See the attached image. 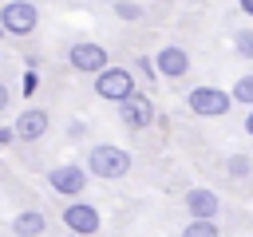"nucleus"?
I'll list each match as a JSON object with an SVG mask.
<instances>
[{
    "label": "nucleus",
    "instance_id": "obj_17",
    "mask_svg": "<svg viewBox=\"0 0 253 237\" xmlns=\"http://www.w3.org/2000/svg\"><path fill=\"white\" fill-rule=\"evenodd\" d=\"M249 170H253V162H249L245 154H233V158H229V174H233V178H249Z\"/></svg>",
    "mask_w": 253,
    "mask_h": 237
},
{
    "label": "nucleus",
    "instance_id": "obj_15",
    "mask_svg": "<svg viewBox=\"0 0 253 237\" xmlns=\"http://www.w3.org/2000/svg\"><path fill=\"white\" fill-rule=\"evenodd\" d=\"M182 237H221V233H217L213 221H198V217H194V221L182 229Z\"/></svg>",
    "mask_w": 253,
    "mask_h": 237
},
{
    "label": "nucleus",
    "instance_id": "obj_8",
    "mask_svg": "<svg viewBox=\"0 0 253 237\" xmlns=\"http://www.w3.org/2000/svg\"><path fill=\"white\" fill-rule=\"evenodd\" d=\"M119 118H123L130 130H146V126L154 122V103H150L146 95H138V91H134L130 99H123V103H119Z\"/></svg>",
    "mask_w": 253,
    "mask_h": 237
},
{
    "label": "nucleus",
    "instance_id": "obj_20",
    "mask_svg": "<svg viewBox=\"0 0 253 237\" xmlns=\"http://www.w3.org/2000/svg\"><path fill=\"white\" fill-rule=\"evenodd\" d=\"M12 138H16V134H12V130H0V146H8V142H12Z\"/></svg>",
    "mask_w": 253,
    "mask_h": 237
},
{
    "label": "nucleus",
    "instance_id": "obj_7",
    "mask_svg": "<svg viewBox=\"0 0 253 237\" xmlns=\"http://www.w3.org/2000/svg\"><path fill=\"white\" fill-rule=\"evenodd\" d=\"M63 225H67L75 237H87V233H99L103 217H99L95 205H87V201H71V205L63 209Z\"/></svg>",
    "mask_w": 253,
    "mask_h": 237
},
{
    "label": "nucleus",
    "instance_id": "obj_21",
    "mask_svg": "<svg viewBox=\"0 0 253 237\" xmlns=\"http://www.w3.org/2000/svg\"><path fill=\"white\" fill-rule=\"evenodd\" d=\"M4 107H8V87L0 83V111H4Z\"/></svg>",
    "mask_w": 253,
    "mask_h": 237
},
{
    "label": "nucleus",
    "instance_id": "obj_6",
    "mask_svg": "<svg viewBox=\"0 0 253 237\" xmlns=\"http://www.w3.org/2000/svg\"><path fill=\"white\" fill-rule=\"evenodd\" d=\"M47 182H51V190H55V194H63V198H79V194L87 190V170H83V166L63 162V166L47 170Z\"/></svg>",
    "mask_w": 253,
    "mask_h": 237
},
{
    "label": "nucleus",
    "instance_id": "obj_4",
    "mask_svg": "<svg viewBox=\"0 0 253 237\" xmlns=\"http://www.w3.org/2000/svg\"><path fill=\"white\" fill-rule=\"evenodd\" d=\"M186 103H190V111L202 115V118H221V115L233 107L229 91H221V87H194V91L186 95Z\"/></svg>",
    "mask_w": 253,
    "mask_h": 237
},
{
    "label": "nucleus",
    "instance_id": "obj_13",
    "mask_svg": "<svg viewBox=\"0 0 253 237\" xmlns=\"http://www.w3.org/2000/svg\"><path fill=\"white\" fill-rule=\"evenodd\" d=\"M229 99H233V103H245V107H253V75H241V79L233 83Z\"/></svg>",
    "mask_w": 253,
    "mask_h": 237
},
{
    "label": "nucleus",
    "instance_id": "obj_1",
    "mask_svg": "<svg viewBox=\"0 0 253 237\" xmlns=\"http://www.w3.org/2000/svg\"><path fill=\"white\" fill-rule=\"evenodd\" d=\"M83 170H87V174H95V178L115 182V178H126V170H130V154H126L123 146L103 142V146H91V150H87Z\"/></svg>",
    "mask_w": 253,
    "mask_h": 237
},
{
    "label": "nucleus",
    "instance_id": "obj_5",
    "mask_svg": "<svg viewBox=\"0 0 253 237\" xmlns=\"http://www.w3.org/2000/svg\"><path fill=\"white\" fill-rule=\"evenodd\" d=\"M67 63H71L75 71H83V75H95V71L107 67V47H103V43H91V40H79V43H71Z\"/></svg>",
    "mask_w": 253,
    "mask_h": 237
},
{
    "label": "nucleus",
    "instance_id": "obj_14",
    "mask_svg": "<svg viewBox=\"0 0 253 237\" xmlns=\"http://www.w3.org/2000/svg\"><path fill=\"white\" fill-rule=\"evenodd\" d=\"M233 51H237L241 59H253V28L233 32Z\"/></svg>",
    "mask_w": 253,
    "mask_h": 237
},
{
    "label": "nucleus",
    "instance_id": "obj_18",
    "mask_svg": "<svg viewBox=\"0 0 253 237\" xmlns=\"http://www.w3.org/2000/svg\"><path fill=\"white\" fill-rule=\"evenodd\" d=\"M36 87H40V75H36V71L28 67V75H24V95H32Z\"/></svg>",
    "mask_w": 253,
    "mask_h": 237
},
{
    "label": "nucleus",
    "instance_id": "obj_9",
    "mask_svg": "<svg viewBox=\"0 0 253 237\" xmlns=\"http://www.w3.org/2000/svg\"><path fill=\"white\" fill-rule=\"evenodd\" d=\"M186 209H190L198 221H213V217L221 213V198H217L213 190H206V186H194V190H186Z\"/></svg>",
    "mask_w": 253,
    "mask_h": 237
},
{
    "label": "nucleus",
    "instance_id": "obj_11",
    "mask_svg": "<svg viewBox=\"0 0 253 237\" xmlns=\"http://www.w3.org/2000/svg\"><path fill=\"white\" fill-rule=\"evenodd\" d=\"M43 130H47V111H40V107H28V111L16 118V126H12V134L24 138V142L43 138Z\"/></svg>",
    "mask_w": 253,
    "mask_h": 237
},
{
    "label": "nucleus",
    "instance_id": "obj_19",
    "mask_svg": "<svg viewBox=\"0 0 253 237\" xmlns=\"http://www.w3.org/2000/svg\"><path fill=\"white\" fill-rule=\"evenodd\" d=\"M134 71H138V75H142V79H154V67H150V63H146V59H138V63H134Z\"/></svg>",
    "mask_w": 253,
    "mask_h": 237
},
{
    "label": "nucleus",
    "instance_id": "obj_10",
    "mask_svg": "<svg viewBox=\"0 0 253 237\" xmlns=\"http://www.w3.org/2000/svg\"><path fill=\"white\" fill-rule=\"evenodd\" d=\"M190 71V55H186V47H162L158 55H154V75H166V79H182Z\"/></svg>",
    "mask_w": 253,
    "mask_h": 237
},
{
    "label": "nucleus",
    "instance_id": "obj_12",
    "mask_svg": "<svg viewBox=\"0 0 253 237\" xmlns=\"http://www.w3.org/2000/svg\"><path fill=\"white\" fill-rule=\"evenodd\" d=\"M43 229H47V217H43L40 209H20L16 221H12V233H16V237H40Z\"/></svg>",
    "mask_w": 253,
    "mask_h": 237
},
{
    "label": "nucleus",
    "instance_id": "obj_23",
    "mask_svg": "<svg viewBox=\"0 0 253 237\" xmlns=\"http://www.w3.org/2000/svg\"><path fill=\"white\" fill-rule=\"evenodd\" d=\"M241 12H249V16H253V0H241Z\"/></svg>",
    "mask_w": 253,
    "mask_h": 237
},
{
    "label": "nucleus",
    "instance_id": "obj_22",
    "mask_svg": "<svg viewBox=\"0 0 253 237\" xmlns=\"http://www.w3.org/2000/svg\"><path fill=\"white\" fill-rule=\"evenodd\" d=\"M245 134H253V107H249V118H245Z\"/></svg>",
    "mask_w": 253,
    "mask_h": 237
},
{
    "label": "nucleus",
    "instance_id": "obj_16",
    "mask_svg": "<svg viewBox=\"0 0 253 237\" xmlns=\"http://www.w3.org/2000/svg\"><path fill=\"white\" fill-rule=\"evenodd\" d=\"M115 16H119V20H142V4L119 0V4H115Z\"/></svg>",
    "mask_w": 253,
    "mask_h": 237
},
{
    "label": "nucleus",
    "instance_id": "obj_3",
    "mask_svg": "<svg viewBox=\"0 0 253 237\" xmlns=\"http://www.w3.org/2000/svg\"><path fill=\"white\" fill-rule=\"evenodd\" d=\"M36 24H40V12L32 8V0H12L0 8V28L8 36H32Z\"/></svg>",
    "mask_w": 253,
    "mask_h": 237
},
{
    "label": "nucleus",
    "instance_id": "obj_2",
    "mask_svg": "<svg viewBox=\"0 0 253 237\" xmlns=\"http://www.w3.org/2000/svg\"><path fill=\"white\" fill-rule=\"evenodd\" d=\"M138 87H134V71H126V67H103V71H95V95L99 99H107V103H123V99H130Z\"/></svg>",
    "mask_w": 253,
    "mask_h": 237
}]
</instances>
